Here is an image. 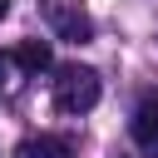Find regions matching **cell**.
<instances>
[{
    "label": "cell",
    "mask_w": 158,
    "mask_h": 158,
    "mask_svg": "<svg viewBox=\"0 0 158 158\" xmlns=\"http://www.w3.org/2000/svg\"><path fill=\"white\" fill-rule=\"evenodd\" d=\"M49 25L59 30V40H69V44H84L89 35H94V25H89V15L84 10H69V5H49Z\"/></svg>",
    "instance_id": "obj_2"
},
{
    "label": "cell",
    "mask_w": 158,
    "mask_h": 158,
    "mask_svg": "<svg viewBox=\"0 0 158 158\" xmlns=\"http://www.w3.org/2000/svg\"><path fill=\"white\" fill-rule=\"evenodd\" d=\"M25 158H74V143L59 138V133H40L25 143Z\"/></svg>",
    "instance_id": "obj_5"
},
{
    "label": "cell",
    "mask_w": 158,
    "mask_h": 158,
    "mask_svg": "<svg viewBox=\"0 0 158 158\" xmlns=\"http://www.w3.org/2000/svg\"><path fill=\"white\" fill-rule=\"evenodd\" d=\"M99 104V74L89 64H64L54 79V109L59 114H89Z\"/></svg>",
    "instance_id": "obj_1"
},
{
    "label": "cell",
    "mask_w": 158,
    "mask_h": 158,
    "mask_svg": "<svg viewBox=\"0 0 158 158\" xmlns=\"http://www.w3.org/2000/svg\"><path fill=\"white\" fill-rule=\"evenodd\" d=\"M15 64H20L25 74H40V69H49V64H54V49H49V40H25V44H15Z\"/></svg>",
    "instance_id": "obj_4"
},
{
    "label": "cell",
    "mask_w": 158,
    "mask_h": 158,
    "mask_svg": "<svg viewBox=\"0 0 158 158\" xmlns=\"http://www.w3.org/2000/svg\"><path fill=\"white\" fill-rule=\"evenodd\" d=\"M10 69H15V54H0V84H10Z\"/></svg>",
    "instance_id": "obj_6"
},
{
    "label": "cell",
    "mask_w": 158,
    "mask_h": 158,
    "mask_svg": "<svg viewBox=\"0 0 158 158\" xmlns=\"http://www.w3.org/2000/svg\"><path fill=\"white\" fill-rule=\"evenodd\" d=\"M133 143L158 158V99H143L138 104V114H133Z\"/></svg>",
    "instance_id": "obj_3"
},
{
    "label": "cell",
    "mask_w": 158,
    "mask_h": 158,
    "mask_svg": "<svg viewBox=\"0 0 158 158\" xmlns=\"http://www.w3.org/2000/svg\"><path fill=\"white\" fill-rule=\"evenodd\" d=\"M5 10H10V0H0V20H5Z\"/></svg>",
    "instance_id": "obj_7"
}]
</instances>
